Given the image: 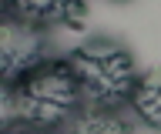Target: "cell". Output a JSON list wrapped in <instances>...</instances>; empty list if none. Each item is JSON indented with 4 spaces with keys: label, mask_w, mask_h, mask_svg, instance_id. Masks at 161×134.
Instances as JSON below:
<instances>
[{
    "label": "cell",
    "mask_w": 161,
    "mask_h": 134,
    "mask_svg": "<svg viewBox=\"0 0 161 134\" xmlns=\"http://www.w3.org/2000/svg\"><path fill=\"white\" fill-rule=\"evenodd\" d=\"M7 134H54L44 127H27V124H7Z\"/></svg>",
    "instance_id": "7"
},
{
    "label": "cell",
    "mask_w": 161,
    "mask_h": 134,
    "mask_svg": "<svg viewBox=\"0 0 161 134\" xmlns=\"http://www.w3.org/2000/svg\"><path fill=\"white\" fill-rule=\"evenodd\" d=\"M44 61H47L44 27L3 10V24H0V74H3V84L20 81L27 71H34Z\"/></svg>",
    "instance_id": "3"
},
{
    "label": "cell",
    "mask_w": 161,
    "mask_h": 134,
    "mask_svg": "<svg viewBox=\"0 0 161 134\" xmlns=\"http://www.w3.org/2000/svg\"><path fill=\"white\" fill-rule=\"evenodd\" d=\"M131 107H134V117H138L144 127L151 131H161V67L154 71H144L134 84V94H131Z\"/></svg>",
    "instance_id": "6"
},
{
    "label": "cell",
    "mask_w": 161,
    "mask_h": 134,
    "mask_svg": "<svg viewBox=\"0 0 161 134\" xmlns=\"http://www.w3.org/2000/svg\"><path fill=\"white\" fill-rule=\"evenodd\" d=\"M7 13H17L37 27H67L84 20L87 0H7Z\"/></svg>",
    "instance_id": "4"
},
{
    "label": "cell",
    "mask_w": 161,
    "mask_h": 134,
    "mask_svg": "<svg viewBox=\"0 0 161 134\" xmlns=\"http://www.w3.org/2000/svg\"><path fill=\"white\" fill-rule=\"evenodd\" d=\"M67 61L80 81L84 101L101 107H121L124 101H131L141 77L134 54L114 37H91L70 51Z\"/></svg>",
    "instance_id": "2"
},
{
    "label": "cell",
    "mask_w": 161,
    "mask_h": 134,
    "mask_svg": "<svg viewBox=\"0 0 161 134\" xmlns=\"http://www.w3.org/2000/svg\"><path fill=\"white\" fill-rule=\"evenodd\" d=\"M64 134H134V127H131V121L118 107L91 104V107H80L67 121V131Z\"/></svg>",
    "instance_id": "5"
},
{
    "label": "cell",
    "mask_w": 161,
    "mask_h": 134,
    "mask_svg": "<svg viewBox=\"0 0 161 134\" xmlns=\"http://www.w3.org/2000/svg\"><path fill=\"white\" fill-rule=\"evenodd\" d=\"M80 81L67 57H47L27 71L20 81L3 84V104H7V124H27L57 131L80 111Z\"/></svg>",
    "instance_id": "1"
}]
</instances>
